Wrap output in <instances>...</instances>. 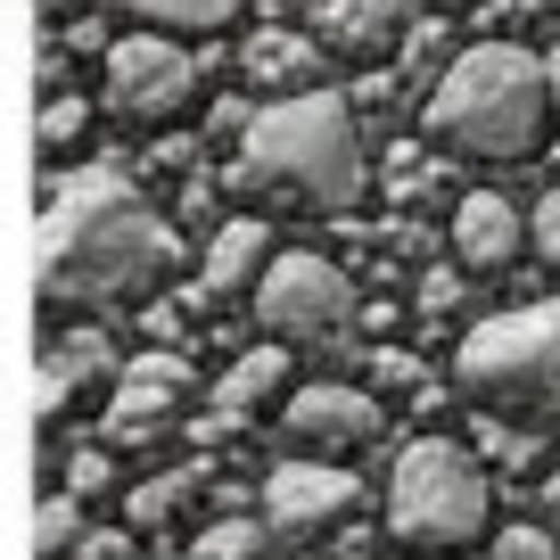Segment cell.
Here are the masks:
<instances>
[{
    "mask_svg": "<svg viewBox=\"0 0 560 560\" xmlns=\"http://www.w3.org/2000/svg\"><path fill=\"white\" fill-rule=\"evenodd\" d=\"M182 264L174 231L132 198L116 174L58 182L42 214V298L50 305H140Z\"/></svg>",
    "mask_w": 560,
    "mask_h": 560,
    "instance_id": "obj_1",
    "label": "cell"
},
{
    "mask_svg": "<svg viewBox=\"0 0 560 560\" xmlns=\"http://www.w3.org/2000/svg\"><path fill=\"white\" fill-rule=\"evenodd\" d=\"M240 190L289 214H347L363 190V140L338 91H280L240 132Z\"/></svg>",
    "mask_w": 560,
    "mask_h": 560,
    "instance_id": "obj_2",
    "label": "cell"
},
{
    "mask_svg": "<svg viewBox=\"0 0 560 560\" xmlns=\"http://www.w3.org/2000/svg\"><path fill=\"white\" fill-rule=\"evenodd\" d=\"M429 132L478 165H520L552 132V74L520 42H478L429 91Z\"/></svg>",
    "mask_w": 560,
    "mask_h": 560,
    "instance_id": "obj_3",
    "label": "cell"
},
{
    "mask_svg": "<svg viewBox=\"0 0 560 560\" xmlns=\"http://www.w3.org/2000/svg\"><path fill=\"white\" fill-rule=\"evenodd\" d=\"M454 387L494 420L560 429V298H536L520 314H487L454 347Z\"/></svg>",
    "mask_w": 560,
    "mask_h": 560,
    "instance_id": "obj_4",
    "label": "cell"
},
{
    "mask_svg": "<svg viewBox=\"0 0 560 560\" xmlns=\"http://www.w3.org/2000/svg\"><path fill=\"white\" fill-rule=\"evenodd\" d=\"M487 520H494V494L462 438H412L396 454V470H387V536L412 560L478 552Z\"/></svg>",
    "mask_w": 560,
    "mask_h": 560,
    "instance_id": "obj_5",
    "label": "cell"
},
{
    "mask_svg": "<svg viewBox=\"0 0 560 560\" xmlns=\"http://www.w3.org/2000/svg\"><path fill=\"white\" fill-rule=\"evenodd\" d=\"M256 322L272 330V347H289V338H330L354 322V280L338 272L330 256H314V247H280L272 264H264L256 280Z\"/></svg>",
    "mask_w": 560,
    "mask_h": 560,
    "instance_id": "obj_6",
    "label": "cell"
},
{
    "mask_svg": "<svg viewBox=\"0 0 560 560\" xmlns=\"http://www.w3.org/2000/svg\"><path fill=\"white\" fill-rule=\"evenodd\" d=\"M198 100V58L165 34H124L107 50V107L124 124H174Z\"/></svg>",
    "mask_w": 560,
    "mask_h": 560,
    "instance_id": "obj_7",
    "label": "cell"
},
{
    "mask_svg": "<svg viewBox=\"0 0 560 560\" xmlns=\"http://www.w3.org/2000/svg\"><path fill=\"white\" fill-rule=\"evenodd\" d=\"M354 470H338V462H280L272 478H264V527H280V536H314V527H338L354 511Z\"/></svg>",
    "mask_w": 560,
    "mask_h": 560,
    "instance_id": "obj_8",
    "label": "cell"
},
{
    "mask_svg": "<svg viewBox=\"0 0 560 560\" xmlns=\"http://www.w3.org/2000/svg\"><path fill=\"white\" fill-rule=\"evenodd\" d=\"M280 429H289V445H305V454H354V445L380 438V404H371L363 387L314 380V387H289Z\"/></svg>",
    "mask_w": 560,
    "mask_h": 560,
    "instance_id": "obj_9",
    "label": "cell"
},
{
    "mask_svg": "<svg viewBox=\"0 0 560 560\" xmlns=\"http://www.w3.org/2000/svg\"><path fill=\"white\" fill-rule=\"evenodd\" d=\"M298 18L338 58H387L404 34V0H298Z\"/></svg>",
    "mask_w": 560,
    "mask_h": 560,
    "instance_id": "obj_10",
    "label": "cell"
},
{
    "mask_svg": "<svg viewBox=\"0 0 560 560\" xmlns=\"http://www.w3.org/2000/svg\"><path fill=\"white\" fill-rule=\"evenodd\" d=\"M520 247H527V223H520V207H511L503 190H470L454 207V256H462V272L494 280V272L520 264Z\"/></svg>",
    "mask_w": 560,
    "mask_h": 560,
    "instance_id": "obj_11",
    "label": "cell"
},
{
    "mask_svg": "<svg viewBox=\"0 0 560 560\" xmlns=\"http://www.w3.org/2000/svg\"><path fill=\"white\" fill-rule=\"evenodd\" d=\"M182 387H190V363H182V354H132V363L116 371L107 420H116V429H149V420H165L182 404Z\"/></svg>",
    "mask_w": 560,
    "mask_h": 560,
    "instance_id": "obj_12",
    "label": "cell"
},
{
    "mask_svg": "<svg viewBox=\"0 0 560 560\" xmlns=\"http://www.w3.org/2000/svg\"><path fill=\"white\" fill-rule=\"evenodd\" d=\"M272 223H256V214H231L223 231L207 240V264H198V280H207V298H240L247 280H264V264H272Z\"/></svg>",
    "mask_w": 560,
    "mask_h": 560,
    "instance_id": "obj_13",
    "label": "cell"
},
{
    "mask_svg": "<svg viewBox=\"0 0 560 560\" xmlns=\"http://www.w3.org/2000/svg\"><path fill=\"white\" fill-rule=\"evenodd\" d=\"M272 387H289V347H256V354H240V363L223 371V412H256Z\"/></svg>",
    "mask_w": 560,
    "mask_h": 560,
    "instance_id": "obj_14",
    "label": "cell"
},
{
    "mask_svg": "<svg viewBox=\"0 0 560 560\" xmlns=\"http://www.w3.org/2000/svg\"><path fill=\"white\" fill-rule=\"evenodd\" d=\"M247 74H256V83H298V74H314V34L264 25V34L247 42Z\"/></svg>",
    "mask_w": 560,
    "mask_h": 560,
    "instance_id": "obj_15",
    "label": "cell"
},
{
    "mask_svg": "<svg viewBox=\"0 0 560 560\" xmlns=\"http://www.w3.org/2000/svg\"><path fill=\"white\" fill-rule=\"evenodd\" d=\"M116 9H132L140 25H182V34H214V25L240 18L247 0H116Z\"/></svg>",
    "mask_w": 560,
    "mask_h": 560,
    "instance_id": "obj_16",
    "label": "cell"
},
{
    "mask_svg": "<svg viewBox=\"0 0 560 560\" xmlns=\"http://www.w3.org/2000/svg\"><path fill=\"white\" fill-rule=\"evenodd\" d=\"M190 487H198V470H174V478H149V487H140L132 503H124V520H132V527H165V520H174L182 503H190Z\"/></svg>",
    "mask_w": 560,
    "mask_h": 560,
    "instance_id": "obj_17",
    "label": "cell"
},
{
    "mask_svg": "<svg viewBox=\"0 0 560 560\" xmlns=\"http://www.w3.org/2000/svg\"><path fill=\"white\" fill-rule=\"evenodd\" d=\"M264 552V520H223L190 544V560H256Z\"/></svg>",
    "mask_w": 560,
    "mask_h": 560,
    "instance_id": "obj_18",
    "label": "cell"
},
{
    "mask_svg": "<svg viewBox=\"0 0 560 560\" xmlns=\"http://www.w3.org/2000/svg\"><path fill=\"white\" fill-rule=\"evenodd\" d=\"M83 503H74V494H58V503H42V520H34V552L50 560V552H74V536H83Z\"/></svg>",
    "mask_w": 560,
    "mask_h": 560,
    "instance_id": "obj_19",
    "label": "cell"
},
{
    "mask_svg": "<svg viewBox=\"0 0 560 560\" xmlns=\"http://www.w3.org/2000/svg\"><path fill=\"white\" fill-rule=\"evenodd\" d=\"M83 124H91V107L74 100V91H58V100L42 107V149H74V140H83Z\"/></svg>",
    "mask_w": 560,
    "mask_h": 560,
    "instance_id": "obj_20",
    "label": "cell"
},
{
    "mask_svg": "<svg viewBox=\"0 0 560 560\" xmlns=\"http://www.w3.org/2000/svg\"><path fill=\"white\" fill-rule=\"evenodd\" d=\"M527 247H536V256L560 272V190H544V207L527 214Z\"/></svg>",
    "mask_w": 560,
    "mask_h": 560,
    "instance_id": "obj_21",
    "label": "cell"
},
{
    "mask_svg": "<svg viewBox=\"0 0 560 560\" xmlns=\"http://www.w3.org/2000/svg\"><path fill=\"white\" fill-rule=\"evenodd\" d=\"M67 560H132V544H124V536H107V527H100V536H83Z\"/></svg>",
    "mask_w": 560,
    "mask_h": 560,
    "instance_id": "obj_22",
    "label": "cell"
},
{
    "mask_svg": "<svg viewBox=\"0 0 560 560\" xmlns=\"http://www.w3.org/2000/svg\"><path fill=\"white\" fill-rule=\"evenodd\" d=\"M100 478H107V462H100V454H83V462H74V494H91Z\"/></svg>",
    "mask_w": 560,
    "mask_h": 560,
    "instance_id": "obj_23",
    "label": "cell"
},
{
    "mask_svg": "<svg viewBox=\"0 0 560 560\" xmlns=\"http://www.w3.org/2000/svg\"><path fill=\"white\" fill-rule=\"evenodd\" d=\"M42 9H74V0H42Z\"/></svg>",
    "mask_w": 560,
    "mask_h": 560,
    "instance_id": "obj_24",
    "label": "cell"
},
{
    "mask_svg": "<svg viewBox=\"0 0 560 560\" xmlns=\"http://www.w3.org/2000/svg\"><path fill=\"white\" fill-rule=\"evenodd\" d=\"M438 9H462V0H438Z\"/></svg>",
    "mask_w": 560,
    "mask_h": 560,
    "instance_id": "obj_25",
    "label": "cell"
}]
</instances>
